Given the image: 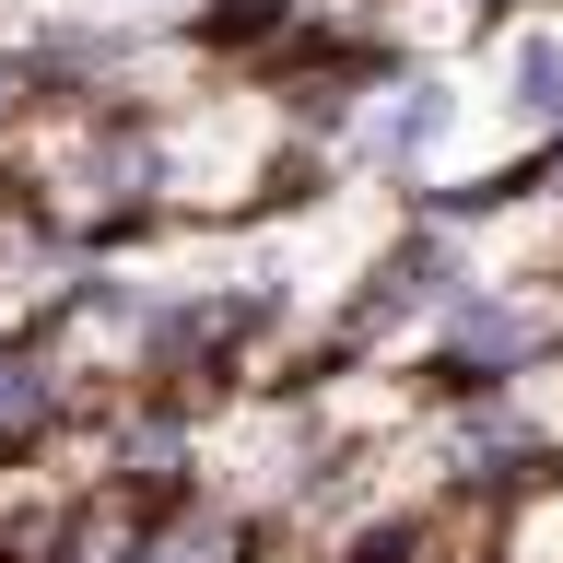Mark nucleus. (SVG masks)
I'll return each mask as SVG.
<instances>
[{
    "label": "nucleus",
    "mask_w": 563,
    "mask_h": 563,
    "mask_svg": "<svg viewBox=\"0 0 563 563\" xmlns=\"http://www.w3.org/2000/svg\"><path fill=\"white\" fill-rule=\"evenodd\" d=\"M540 306H517V294H446V376L457 387H505L540 364Z\"/></svg>",
    "instance_id": "1"
},
{
    "label": "nucleus",
    "mask_w": 563,
    "mask_h": 563,
    "mask_svg": "<svg viewBox=\"0 0 563 563\" xmlns=\"http://www.w3.org/2000/svg\"><path fill=\"white\" fill-rule=\"evenodd\" d=\"M446 118H457L446 82H399V106H376V118H364V153H376V165H422V153L446 141Z\"/></svg>",
    "instance_id": "2"
},
{
    "label": "nucleus",
    "mask_w": 563,
    "mask_h": 563,
    "mask_svg": "<svg viewBox=\"0 0 563 563\" xmlns=\"http://www.w3.org/2000/svg\"><path fill=\"white\" fill-rule=\"evenodd\" d=\"M505 106H517L528 130H563V47L552 35H528L517 59H505Z\"/></svg>",
    "instance_id": "3"
},
{
    "label": "nucleus",
    "mask_w": 563,
    "mask_h": 563,
    "mask_svg": "<svg viewBox=\"0 0 563 563\" xmlns=\"http://www.w3.org/2000/svg\"><path fill=\"white\" fill-rule=\"evenodd\" d=\"M223 552H235V528H223V517H188V528L153 540V563H223Z\"/></svg>",
    "instance_id": "4"
},
{
    "label": "nucleus",
    "mask_w": 563,
    "mask_h": 563,
    "mask_svg": "<svg viewBox=\"0 0 563 563\" xmlns=\"http://www.w3.org/2000/svg\"><path fill=\"white\" fill-rule=\"evenodd\" d=\"M35 411H47V376H35V364H0V446H12Z\"/></svg>",
    "instance_id": "5"
},
{
    "label": "nucleus",
    "mask_w": 563,
    "mask_h": 563,
    "mask_svg": "<svg viewBox=\"0 0 563 563\" xmlns=\"http://www.w3.org/2000/svg\"><path fill=\"white\" fill-rule=\"evenodd\" d=\"M12 95H24V70H12V59H0V106H12Z\"/></svg>",
    "instance_id": "6"
}]
</instances>
